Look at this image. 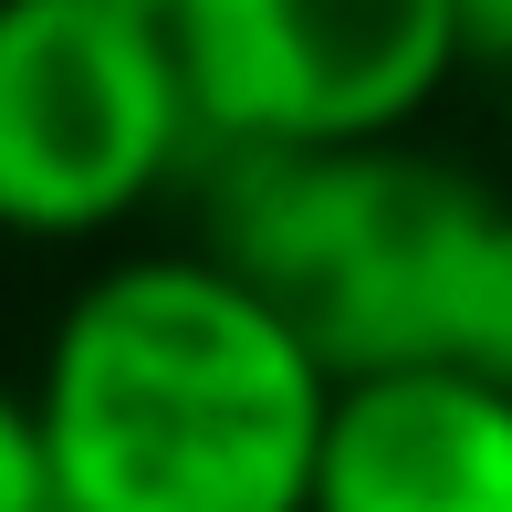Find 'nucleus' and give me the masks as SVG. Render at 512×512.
Segmentation results:
<instances>
[{
	"label": "nucleus",
	"mask_w": 512,
	"mask_h": 512,
	"mask_svg": "<svg viewBox=\"0 0 512 512\" xmlns=\"http://www.w3.org/2000/svg\"><path fill=\"white\" fill-rule=\"evenodd\" d=\"M335 366L220 251H115L32 356L63 512H314Z\"/></svg>",
	"instance_id": "1"
},
{
	"label": "nucleus",
	"mask_w": 512,
	"mask_h": 512,
	"mask_svg": "<svg viewBox=\"0 0 512 512\" xmlns=\"http://www.w3.org/2000/svg\"><path fill=\"white\" fill-rule=\"evenodd\" d=\"M481 199L471 168L418 147H220L199 168V251L272 293L335 377H377L429 366Z\"/></svg>",
	"instance_id": "2"
},
{
	"label": "nucleus",
	"mask_w": 512,
	"mask_h": 512,
	"mask_svg": "<svg viewBox=\"0 0 512 512\" xmlns=\"http://www.w3.org/2000/svg\"><path fill=\"white\" fill-rule=\"evenodd\" d=\"M199 168L209 126L157 11L0 0V241H115Z\"/></svg>",
	"instance_id": "3"
},
{
	"label": "nucleus",
	"mask_w": 512,
	"mask_h": 512,
	"mask_svg": "<svg viewBox=\"0 0 512 512\" xmlns=\"http://www.w3.org/2000/svg\"><path fill=\"white\" fill-rule=\"evenodd\" d=\"M189 95L220 147H408L471 74L450 0H178Z\"/></svg>",
	"instance_id": "4"
},
{
	"label": "nucleus",
	"mask_w": 512,
	"mask_h": 512,
	"mask_svg": "<svg viewBox=\"0 0 512 512\" xmlns=\"http://www.w3.org/2000/svg\"><path fill=\"white\" fill-rule=\"evenodd\" d=\"M314 512H512V387L460 366L345 377Z\"/></svg>",
	"instance_id": "5"
},
{
	"label": "nucleus",
	"mask_w": 512,
	"mask_h": 512,
	"mask_svg": "<svg viewBox=\"0 0 512 512\" xmlns=\"http://www.w3.org/2000/svg\"><path fill=\"white\" fill-rule=\"evenodd\" d=\"M429 366H460V377L512 387V199L492 189L450 262V293H439V345Z\"/></svg>",
	"instance_id": "6"
},
{
	"label": "nucleus",
	"mask_w": 512,
	"mask_h": 512,
	"mask_svg": "<svg viewBox=\"0 0 512 512\" xmlns=\"http://www.w3.org/2000/svg\"><path fill=\"white\" fill-rule=\"evenodd\" d=\"M0 512H63V481H53V439H42L32 377H0Z\"/></svg>",
	"instance_id": "7"
},
{
	"label": "nucleus",
	"mask_w": 512,
	"mask_h": 512,
	"mask_svg": "<svg viewBox=\"0 0 512 512\" xmlns=\"http://www.w3.org/2000/svg\"><path fill=\"white\" fill-rule=\"evenodd\" d=\"M450 11H460V42H471V63L512 84V0H450Z\"/></svg>",
	"instance_id": "8"
},
{
	"label": "nucleus",
	"mask_w": 512,
	"mask_h": 512,
	"mask_svg": "<svg viewBox=\"0 0 512 512\" xmlns=\"http://www.w3.org/2000/svg\"><path fill=\"white\" fill-rule=\"evenodd\" d=\"M126 11H157V21H168V11H178V0H126Z\"/></svg>",
	"instance_id": "9"
},
{
	"label": "nucleus",
	"mask_w": 512,
	"mask_h": 512,
	"mask_svg": "<svg viewBox=\"0 0 512 512\" xmlns=\"http://www.w3.org/2000/svg\"><path fill=\"white\" fill-rule=\"evenodd\" d=\"M502 147H512V84H502Z\"/></svg>",
	"instance_id": "10"
}]
</instances>
